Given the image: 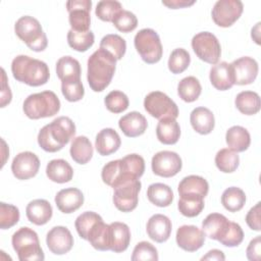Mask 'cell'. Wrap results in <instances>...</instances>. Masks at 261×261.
Masks as SVG:
<instances>
[{
    "label": "cell",
    "mask_w": 261,
    "mask_h": 261,
    "mask_svg": "<svg viewBox=\"0 0 261 261\" xmlns=\"http://www.w3.org/2000/svg\"><path fill=\"white\" fill-rule=\"evenodd\" d=\"M145 171V160L138 154H129L122 159L106 163L101 172L104 184L115 188L122 182L139 179Z\"/></svg>",
    "instance_id": "obj_1"
},
{
    "label": "cell",
    "mask_w": 261,
    "mask_h": 261,
    "mask_svg": "<svg viewBox=\"0 0 261 261\" xmlns=\"http://www.w3.org/2000/svg\"><path fill=\"white\" fill-rule=\"evenodd\" d=\"M74 135V122L67 116H59L40 129L38 144L44 151L54 153L61 150Z\"/></svg>",
    "instance_id": "obj_2"
},
{
    "label": "cell",
    "mask_w": 261,
    "mask_h": 261,
    "mask_svg": "<svg viewBox=\"0 0 261 261\" xmlns=\"http://www.w3.org/2000/svg\"><path fill=\"white\" fill-rule=\"evenodd\" d=\"M116 61L110 53L100 48L89 57L87 79L94 92H102L109 86L115 72Z\"/></svg>",
    "instance_id": "obj_3"
},
{
    "label": "cell",
    "mask_w": 261,
    "mask_h": 261,
    "mask_svg": "<svg viewBox=\"0 0 261 261\" xmlns=\"http://www.w3.org/2000/svg\"><path fill=\"white\" fill-rule=\"evenodd\" d=\"M13 77L31 87L45 85L50 77L48 65L39 59L27 55H18L11 62Z\"/></svg>",
    "instance_id": "obj_4"
},
{
    "label": "cell",
    "mask_w": 261,
    "mask_h": 261,
    "mask_svg": "<svg viewBox=\"0 0 261 261\" xmlns=\"http://www.w3.org/2000/svg\"><path fill=\"white\" fill-rule=\"evenodd\" d=\"M22 110L31 119L50 117L60 110V101L52 91H44L28 96L23 102Z\"/></svg>",
    "instance_id": "obj_5"
},
{
    "label": "cell",
    "mask_w": 261,
    "mask_h": 261,
    "mask_svg": "<svg viewBox=\"0 0 261 261\" xmlns=\"http://www.w3.org/2000/svg\"><path fill=\"white\" fill-rule=\"evenodd\" d=\"M11 243L20 261H43L45 259L38 234L30 227L23 226L16 230Z\"/></svg>",
    "instance_id": "obj_6"
},
{
    "label": "cell",
    "mask_w": 261,
    "mask_h": 261,
    "mask_svg": "<svg viewBox=\"0 0 261 261\" xmlns=\"http://www.w3.org/2000/svg\"><path fill=\"white\" fill-rule=\"evenodd\" d=\"M16 36L25 45L36 52H41L48 45L47 36L44 33L39 20L33 16L24 15L18 18L14 24Z\"/></svg>",
    "instance_id": "obj_7"
},
{
    "label": "cell",
    "mask_w": 261,
    "mask_h": 261,
    "mask_svg": "<svg viewBox=\"0 0 261 261\" xmlns=\"http://www.w3.org/2000/svg\"><path fill=\"white\" fill-rule=\"evenodd\" d=\"M134 43L138 53L146 63H157L161 59L163 54L162 44L154 30L142 29L136 34Z\"/></svg>",
    "instance_id": "obj_8"
},
{
    "label": "cell",
    "mask_w": 261,
    "mask_h": 261,
    "mask_svg": "<svg viewBox=\"0 0 261 261\" xmlns=\"http://www.w3.org/2000/svg\"><path fill=\"white\" fill-rule=\"evenodd\" d=\"M192 48L201 60L210 64H216L221 55L220 43L210 32L196 34L192 39Z\"/></svg>",
    "instance_id": "obj_9"
},
{
    "label": "cell",
    "mask_w": 261,
    "mask_h": 261,
    "mask_svg": "<svg viewBox=\"0 0 261 261\" xmlns=\"http://www.w3.org/2000/svg\"><path fill=\"white\" fill-rule=\"evenodd\" d=\"M145 110L157 119L167 117L176 118L178 116V108L176 104L166 94L160 91L149 93L144 100Z\"/></svg>",
    "instance_id": "obj_10"
},
{
    "label": "cell",
    "mask_w": 261,
    "mask_h": 261,
    "mask_svg": "<svg viewBox=\"0 0 261 261\" xmlns=\"http://www.w3.org/2000/svg\"><path fill=\"white\" fill-rule=\"evenodd\" d=\"M142 184L140 179H133L115 187L113 203L121 212H130L136 209L139 202V193Z\"/></svg>",
    "instance_id": "obj_11"
},
{
    "label": "cell",
    "mask_w": 261,
    "mask_h": 261,
    "mask_svg": "<svg viewBox=\"0 0 261 261\" xmlns=\"http://www.w3.org/2000/svg\"><path fill=\"white\" fill-rule=\"evenodd\" d=\"M243 9L244 5L240 0H218L212 8V19L217 25L228 28L240 18Z\"/></svg>",
    "instance_id": "obj_12"
},
{
    "label": "cell",
    "mask_w": 261,
    "mask_h": 261,
    "mask_svg": "<svg viewBox=\"0 0 261 261\" xmlns=\"http://www.w3.org/2000/svg\"><path fill=\"white\" fill-rule=\"evenodd\" d=\"M92 7L91 0H69L66 2L68 11V20L72 31L88 32L90 31L91 17L90 11Z\"/></svg>",
    "instance_id": "obj_13"
},
{
    "label": "cell",
    "mask_w": 261,
    "mask_h": 261,
    "mask_svg": "<svg viewBox=\"0 0 261 261\" xmlns=\"http://www.w3.org/2000/svg\"><path fill=\"white\" fill-rule=\"evenodd\" d=\"M151 166L156 175L171 177L180 171L182 162L177 153L172 151H160L153 156Z\"/></svg>",
    "instance_id": "obj_14"
},
{
    "label": "cell",
    "mask_w": 261,
    "mask_h": 261,
    "mask_svg": "<svg viewBox=\"0 0 261 261\" xmlns=\"http://www.w3.org/2000/svg\"><path fill=\"white\" fill-rule=\"evenodd\" d=\"M229 66L233 85H249L257 77L259 67L257 61L252 57L244 56L236 59Z\"/></svg>",
    "instance_id": "obj_15"
},
{
    "label": "cell",
    "mask_w": 261,
    "mask_h": 261,
    "mask_svg": "<svg viewBox=\"0 0 261 261\" xmlns=\"http://www.w3.org/2000/svg\"><path fill=\"white\" fill-rule=\"evenodd\" d=\"M40 168V160L30 151L18 153L11 163V171L17 179L25 180L34 177Z\"/></svg>",
    "instance_id": "obj_16"
},
{
    "label": "cell",
    "mask_w": 261,
    "mask_h": 261,
    "mask_svg": "<svg viewBox=\"0 0 261 261\" xmlns=\"http://www.w3.org/2000/svg\"><path fill=\"white\" fill-rule=\"evenodd\" d=\"M48 249L55 255L68 253L73 246V237L65 226H54L46 236Z\"/></svg>",
    "instance_id": "obj_17"
},
{
    "label": "cell",
    "mask_w": 261,
    "mask_h": 261,
    "mask_svg": "<svg viewBox=\"0 0 261 261\" xmlns=\"http://www.w3.org/2000/svg\"><path fill=\"white\" fill-rule=\"evenodd\" d=\"M176 244L187 252L199 250L205 242V233L195 225H181L175 236Z\"/></svg>",
    "instance_id": "obj_18"
},
{
    "label": "cell",
    "mask_w": 261,
    "mask_h": 261,
    "mask_svg": "<svg viewBox=\"0 0 261 261\" xmlns=\"http://www.w3.org/2000/svg\"><path fill=\"white\" fill-rule=\"evenodd\" d=\"M231 222L220 213H211L202 222V230L205 237L211 240H216L219 243L227 234Z\"/></svg>",
    "instance_id": "obj_19"
},
{
    "label": "cell",
    "mask_w": 261,
    "mask_h": 261,
    "mask_svg": "<svg viewBox=\"0 0 261 261\" xmlns=\"http://www.w3.org/2000/svg\"><path fill=\"white\" fill-rule=\"evenodd\" d=\"M55 203L62 213H72L83 206L84 195L76 188H66L56 194Z\"/></svg>",
    "instance_id": "obj_20"
},
{
    "label": "cell",
    "mask_w": 261,
    "mask_h": 261,
    "mask_svg": "<svg viewBox=\"0 0 261 261\" xmlns=\"http://www.w3.org/2000/svg\"><path fill=\"white\" fill-rule=\"evenodd\" d=\"M146 229L151 240L156 243H164L170 237L172 225L167 216L163 214H154L149 218Z\"/></svg>",
    "instance_id": "obj_21"
},
{
    "label": "cell",
    "mask_w": 261,
    "mask_h": 261,
    "mask_svg": "<svg viewBox=\"0 0 261 261\" xmlns=\"http://www.w3.org/2000/svg\"><path fill=\"white\" fill-rule=\"evenodd\" d=\"M118 125L126 137L136 138L145 133L148 122L143 114L138 111H132L119 119Z\"/></svg>",
    "instance_id": "obj_22"
},
{
    "label": "cell",
    "mask_w": 261,
    "mask_h": 261,
    "mask_svg": "<svg viewBox=\"0 0 261 261\" xmlns=\"http://www.w3.org/2000/svg\"><path fill=\"white\" fill-rule=\"evenodd\" d=\"M130 242V230L127 224L114 221L109 224L110 251L114 253L124 252Z\"/></svg>",
    "instance_id": "obj_23"
},
{
    "label": "cell",
    "mask_w": 261,
    "mask_h": 261,
    "mask_svg": "<svg viewBox=\"0 0 261 261\" xmlns=\"http://www.w3.org/2000/svg\"><path fill=\"white\" fill-rule=\"evenodd\" d=\"M121 144V140L117 132L113 128L107 127L101 129L95 140V147L97 152L102 156H108L116 152Z\"/></svg>",
    "instance_id": "obj_24"
},
{
    "label": "cell",
    "mask_w": 261,
    "mask_h": 261,
    "mask_svg": "<svg viewBox=\"0 0 261 261\" xmlns=\"http://www.w3.org/2000/svg\"><path fill=\"white\" fill-rule=\"evenodd\" d=\"M25 214L32 223L36 225H44L51 219L53 210L51 204L47 200L36 199L28 204Z\"/></svg>",
    "instance_id": "obj_25"
},
{
    "label": "cell",
    "mask_w": 261,
    "mask_h": 261,
    "mask_svg": "<svg viewBox=\"0 0 261 261\" xmlns=\"http://www.w3.org/2000/svg\"><path fill=\"white\" fill-rule=\"evenodd\" d=\"M190 121L193 128L201 135L210 134L215 125L213 113L206 107L195 108L190 115Z\"/></svg>",
    "instance_id": "obj_26"
},
{
    "label": "cell",
    "mask_w": 261,
    "mask_h": 261,
    "mask_svg": "<svg viewBox=\"0 0 261 261\" xmlns=\"http://www.w3.org/2000/svg\"><path fill=\"white\" fill-rule=\"evenodd\" d=\"M156 136L160 143L173 145L177 143L180 136V127L175 118L167 117L160 119L156 126Z\"/></svg>",
    "instance_id": "obj_27"
},
{
    "label": "cell",
    "mask_w": 261,
    "mask_h": 261,
    "mask_svg": "<svg viewBox=\"0 0 261 261\" xmlns=\"http://www.w3.org/2000/svg\"><path fill=\"white\" fill-rule=\"evenodd\" d=\"M209 79L212 86L219 91H226L233 86L230 66L225 61L216 63L211 67Z\"/></svg>",
    "instance_id": "obj_28"
},
{
    "label": "cell",
    "mask_w": 261,
    "mask_h": 261,
    "mask_svg": "<svg viewBox=\"0 0 261 261\" xmlns=\"http://www.w3.org/2000/svg\"><path fill=\"white\" fill-rule=\"evenodd\" d=\"M48 178L57 184H64L71 180L73 169L69 163L63 159L51 160L46 167Z\"/></svg>",
    "instance_id": "obj_29"
},
{
    "label": "cell",
    "mask_w": 261,
    "mask_h": 261,
    "mask_svg": "<svg viewBox=\"0 0 261 261\" xmlns=\"http://www.w3.org/2000/svg\"><path fill=\"white\" fill-rule=\"evenodd\" d=\"M209 191L208 181L199 175H189L184 177L178 184V194L182 195H198L205 198Z\"/></svg>",
    "instance_id": "obj_30"
},
{
    "label": "cell",
    "mask_w": 261,
    "mask_h": 261,
    "mask_svg": "<svg viewBox=\"0 0 261 261\" xmlns=\"http://www.w3.org/2000/svg\"><path fill=\"white\" fill-rule=\"evenodd\" d=\"M225 141L229 149L234 152L246 151L251 143V137L249 132L240 125H233L229 127L225 135Z\"/></svg>",
    "instance_id": "obj_31"
},
{
    "label": "cell",
    "mask_w": 261,
    "mask_h": 261,
    "mask_svg": "<svg viewBox=\"0 0 261 261\" xmlns=\"http://www.w3.org/2000/svg\"><path fill=\"white\" fill-rule=\"evenodd\" d=\"M69 152L73 161L79 164H86L93 156V146L87 137L79 136L72 140Z\"/></svg>",
    "instance_id": "obj_32"
},
{
    "label": "cell",
    "mask_w": 261,
    "mask_h": 261,
    "mask_svg": "<svg viewBox=\"0 0 261 261\" xmlns=\"http://www.w3.org/2000/svg\"><path fill=\"white\" fill-rule=\"evenodd\" d=\"M236 107L245 115H254L259 112L261 107L260 97L256 92L243 91L239 93L234 100Z\"/></svg>",
    "instance_id": "obj_33"
},
{
    "label": "cell",
    "mask_w": 261,
    "mask_h": 261,
    "mask_svg": "<svg viewBox=\"0 0 261 261\" xmlns=\"http://www.w3.org/2000/svg\"><path fill=\"white\" fill-rule=\"evenodd\" d=\"M147 197L155 206L167 207L173 201V192L167 185L156 182L148 187Z\"/></svg>",
    "instance_id": "obj_34"
},
{
    "label": "cell",
    "mask_w": 261,
    "mask_h": 261,
    "mask_svg": "<svg viewBox=\"0 0 261 261\" xmlns=\"http://www.w3.org/2000/svg\"><path fill=\"white\" fill-rule=\"evenodd\" d=\"M81 72L80 62L71 56H63L56 62V73L61 82L81 79Z\"/></svg>",
    "instance_id": "obj_35"
},
{
    "label": "cell",
    "mask_w": 261,
    "mask_h": 261,
    "mask_svg": "<svg viewBox=\"0 0 261 261\" xmlns=\"http://www.w3.org/2000/svg\"><path fill=\"white\" fill-rule=\"evenodd\" d=\"M202 87L195 76L184 77L177 85V94L179 98L188 103L196 101L201 95Z\"/></svg>",
    "instance_id": "obj_36"
},
{
    "label": "cell",
    "mask_w": 261,
    "mask_h": 261,
    "mask_svg": "<svg viewBox=\"0 0 261 261\" xmlns=\"http://www.w3.org/2000/svg\"><path fill=\"white\" fill-rule=\"evenodd\" d=\"M204 198L198 195L179 196L177 208L179 212L187 217H195L204 209Z\"/></svg>",
    "instance_id": "obj_37"
},
{
    "label": "cell",
    "mask_w": 261,
    "mask_h": 261,
    "mask_svg": "<svg viewBox=\"0 0 261 261\" xmlns=\"http://www.w3.org/2000/svg\"><path fill=\"white\" fill-rule=\"evenodd\" d=\"M88 241L90 244L99 251H108L110 250L109 245V224L99 221L90 231Z\"/></svg>",
    "instance_id": "obj_38"
},
{
    "label": "cell",
    "mask_w": 261,
    "mask_h": 261,
    "mask_svg": "<svg viewBox=\"0 0 261 261\" xmlns=\"http://www.w3.org/2000/svg\"><path fill=\"white\" fill-rule=\"evenodd\" d=\"M100 49L110 53L116 60H120L125 54L126 42L119 35L108 34L102 38Z\"/></svg>",
    "instance_id": "obj_39"
},
{
    "label": "cell",
    "mask_w": 261,
    "mask_h": 261,
    "mask_svg": "<svg viewBox=\"0 0 261 261\" xmlns=\"http://www.w3.org/2000/svg\"><path fill=\"white\" fill-rule=\"evenodd\" d=\"M221 203L223 207L229 212L240 211L246 203L245 192L237 187L227 188L222 193Z\"/></svg>",
    "instance_id": "obj_40"
},
{
    "label": "cell",
    "mask_w": 261,
    "mask_h": 261,
    "mask_svg": "<svg viewBox=\"0 0 261 261\" xmlns=\"http://www.w3.org/2000/svg\"><path fill=\"white\" fill-rule=\"evenodd\" d=\"M215 164L220 171L230 173L239 167L240 157L238 153L231 149L223 148L217 152L215 156Z\"/></svg>",
    "instance_id": "obj_41"
},
{
    "label": "cell",
    "mask_w": 261,
    "mask_h": 261,
    "mask_svg": "<svg viewBox=\"0 0 261 261\" xmlns=\"http://www.w3.org/2000/svg\"><path fill=\"white\" fill-rule=\"evenodd\" d=\"M95 41V36L92 31L75 32L69 30L67 33V43L70 48L79 52H85L90 49Z\"/></svg>",
    "instance_id": "obj_42"
},
{
    "label": "cell",
    "mask_w": 261,
    "mask_h": 261,
    "mask_svg": "<svg viewBox=\"0 0 261 261\" xmlns=\"http://www.w3.org/2000/svg\"><path fill=\"white\" fill-rule=\"evenodd\" d=\"M101 220L103 219L99 214L93 211H86L76 217L74 221V226L79 236L82 239L88 241L90 231Z\"/></svg>",
    "instance_id": "obj_43"
},
{
    "label": "cell",
    "mask_w": 261,
    "mask_h": 261,
    "mask_svg": "<svg viewBox=\"0 0 261 261\" xmlns=\"http://www.w3.org/2000/svg\"><path fill=\"white\" fill-rule=\"evenodd\" d=\"M191 62V56L189 52L184 48L174 49L168 59V69L174 73H181L185 71Z\"/></svg>",
    "instance_id": "obj_44"
},
{
    "label": "cell",
    "mask_w": 261,
    "mask_h": 261,
    "mask_svg": "<svg viewBox=\"0 0 261 261\" xmlns=\"http://www.w3.org/2000/svg\"><path fill=\"white\" fill-rule=\"evenodd\" d=\"M122 10L120 2L115 0H102L98 2L96 6L95 13L98 18L103 21H111L116 16V14Z\"/></svg>",
    "instance_id": "obj_45"
},
{
    "label": "cell",
    "mask_w": 261,
    "mask_h": 261,
    "mask_svg": "<svg viewBox=\"0 0 261 261\" xmlns=\"http://www.w3.org/2000/svg\"><path fill=\"white\" fill-rule=\"evenodd\" d=\"M106 108L112 113H121L127 109L129 101L127 96L121 91H111L104 99Z\"/></svg>",
    "instance_id": "obj_46"
},
{
    "label": "cell",
    "mask_w": 261,
    "mask_h": 261,
    "mask_svg": "<svg viewBox=\"0 0 261 261\" xmlns=\"http://www.w3.org/2000/svg\"><path fill=\"white\" fill-rule=\"evenodd\" d=\"M61 92L64 98L69 102H76L82 100L85 95L84 86L81 79L62 81L61 82Z\"/></svg>",
    "instance_id": "obj_47"
},
{
    "label": "cell",
    "mask_w": 261,
    "mask_h": 261,
    "mask_svg": "<svg viewBox=\"0 0 261 261\" xmlns=\"http://www.w3.org/2000/svg\"><path fill=\"white\" fill-rule=\"evenodd\" d=\"M19 220V210L16 206L0 203V227L1 229H7L15 225Z\"/></svg>",
    "instance_id": "obj_48"
},
{
    "label": "cell",
    "mask_w": 261,
    "mask_h": 261,
    "mask_svg": "<svg viewBox=\"0 0 261 261\" xmlns=\"http://www.w3.org/2000/svg\"><path fill=\"white\" fill-rule=\"evenodd\" d=\"M112 23L119 32L129 33L137 28L138 19L133 12L122 9L113 18Z\"/></svg>",
    "instance_id": "obj_49"
},
{
    "label": "cell",
    "mask_w": 261,
    "mask_h": 261,
    "mask_svg": "<svg viewBox=\"0 0 261 261\" xmlns=\"http://www.w3.org/2000/svg\"><path fill=\"white\" fill-rule=\"evenodd\" d=\"M158 258L159 257H158L157 249L152 244L145 241L140 242L136 245L132 255L133 261H143V260L157 261Z\"/></svg>",
    "instance_id": "obj_50"
},
{
    "label": "cell",
    "mask_w": 261,
    "mask_h": 261,
    "mask_svg": "<svg viewBox=\"0 0 261 261\" xmlns=\"http://www.w3.org/2000/svg\"><path fill=\"white\" fill-rule=\"evenodd\" d=\"M244 240V232L240 224L236 222H231V226L224 237V239L220 242L225 247H237L239 246Z\"/></svg>",
    "instance_id": "obj_51"
},
{
    "label": "cell",
    "mask_w": 261,
    "mask_h": 261,
    "mask_svg": "<svg viewBox=\"0 0 261 261\" xmlns=\"http://www.w3.org/2000/svg\"><path fill=\"white\" fill-rule=\"evenodd\" d=\"M260 202H258L253 208L249 210L246 215V222L248 226L256 231H260L261 224H260Z\"/></svg>",
    "instance_id": "obj_52"
},
{
    "label": "cell",
    "mask_w": 261,
    "mask_h": 261,
    "mask_svg": "<svg viewBox=\"0 0 261 261\" xmlns=\"http://www.w3.org/2000/svg\"><path fill=\"white\" fill-rule=\"evenodd\" d=\"M261 236H257L253 239L247 248V258L251 261H259L261 253Z\"/></svg>",
    "instance_id": "obj_53"
},
{
    "label": "cell",
    "mask_w": 261,
    "mask_h": 261,
    "mask_svg": "<svg viewBox=\"0 0 261 261\" xmlns=\"http://www.w3.org/2000/svg\"><path fill=\"white\" fill-rule=\"evenodd\" d=\"M2 71V90H1V107H5L7 104L10 103L11 101V91L9 86L7 85L6 82V74L4 69H1Z\"/></svg>",
    "instance_id": "obj_54"
},
{
    "label": "cell",
    "mask_w": 261,
    "mask_h": 261,
    "mask_svg": "<svg viewBox=\"0 0 261 261\" xmlns=\"http://www.w3.org/2000/svg\"><path fill=\"white\" fill-rule=\"evenodd\" d=\"M162 4L167 6L168 8L177 9L191 6L195 4V1H188V0H169V1H162Z\"/></svg>",
    "instance_id": "obj_55"
},
{
    "label": "cell",
    "mask_w": 261,
    "mask_h": 261,
    "mask_svg": "<svg viewBox=\"0 0 261 261\" xmlns=\"http://www.w3.org/2000/svg\"><path fill=\"white\" fill-rule=\"evenodd\" d=\"M224 259H225V256L223 252L217 249L210 250L205 256L201 258V260H220V261H223Z\"/></svg>",
    "instance_id": "obj_56"
}]
</instances>
